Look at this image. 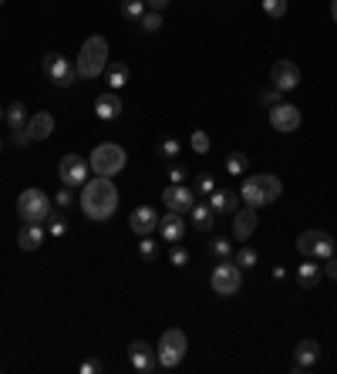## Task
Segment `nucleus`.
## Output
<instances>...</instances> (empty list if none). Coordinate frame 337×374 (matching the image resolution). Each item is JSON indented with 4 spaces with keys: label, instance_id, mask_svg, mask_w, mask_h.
<instances>
[{
    "label": "nucleus",
    "instance_id": "1",
    "mask_svg": "<svg viewBox=\"0 0 337 374\" xmlns=\"http://www.w3.org/2000/svg\"><path fill=\"white\" fill-rule=\"evenodd\" d=\"M81 209H85V216L95 223H105L115 216L118 209V189L112 179H105V176H95L81 186V196H78Z\"/></svg>",
    "mask_w": 337,
    "mask_h": 374
},
{
    "label": "nucleus",
    "instance_id": "2",
    "mask_svg": "<svg viewBox=\"0 0 337 374\" xmlns=\"http://www.w3.org/2000/svg\"><path fill=\"white\" fill-rule=\"evenodd\" d=\"M280 193H284V182L277 179V176H270V172L247 176V179H243V186H240V199H243L247 206H253V209L277 203V199H280Z\"/></svg>",
    "mask_w": 337,
    "mask_h": 374
},
{
    "label": "nucleus",
    "instance_id": "3",
    "mask_svg": "<svg viewBox=\"0 0 337 374\" xmlns=\"http://www.w3.org/2000/svg\"><path fill=\"white\" fill-rule=\"evenodd\" d=\"M108 68V41L102 38V34H91L85 44H81L78 51V61H75V71H78V78H98Z\"/></svg>",
    "mask_w": 337,
    "mask_h": 374
},
{
    "label": "nucleus",
    "instance_id": "4",
    "mask_svg": "<svg viewBox=\"0 0 337 374\" xmlns=\"http://www.w3.org/2000/svg\"><path fill=\"white\" fill-rule=\"evenodd\" d=\"M88 166L95 176H105V179H112V176H118L122 169H125V149L115 142H102L95 152H91Z\"/></svg>",
    "mask_w": 337,
    "mask_h": 374
},
{
    "label": "nucleus",
    "instance_id": "5",
    "mask_svg": "<svg viewBox=\"0 0 337 374\" xmlns=\"http://www.w3.org/2000/svg\"><path fill=\"white\" fill-rule=\"evenodd\" d=\"M17 216L24 223H48L51 220V199L41 189H24L17 196Z\"/></svg>",
    "mask_w": 337,
    "mask_h": 374
},
{
    "label": "nucleus",
    "instance_id": "6",
    "mask_svg": "<svg viewBox=\"0 0 337 374\" xmlns=\"http://www.w3.org/2000/svg\"><path fill=\"white\" fill-rule=\"evenodd\" d=\"M186 351H189V341L182 334L179 327H172L166 334L159 337V348H156V358L162 368H179L182 358H186Z\"/></svg>",
    "mask_w": 337,
    "mask_h": 374
},
{
    "label": "nucleus",
    "instance_id": "7",
    "mask_svg": "<svg viewBox=\"0 0 337 374\" xmlns=\"http://www.w3.org/2000/svg\"><path fill=\"white\" fill-rule=\"evenodd\" d=\"M209 284H213V290H216L220 297H233V294H240V287H243V270L236 267L233 260H223V263L213 267Z\"/></svg>",
    "mask_w": 337,
    "mask_h": 374
},
{
    "label": "nucleus",
    "instance_id": "8",
    "mask_svg": "<svg viewBox=\"0 0 337 374\" xmlns=\"http://www.w3.org/2000/svg\"><path fill=\"white\" fill-rule=\"evenodd\" d=\"M297 253L300 257H311V260H327V257H334V240L321 230H307L297 236Z\"/></svg>",
    "mask_w": 337,
    "mask_h": 374
},
{
    "label": "nucleus",
    "instance_id": "9",
    "mask_svg": "<svg viewBox=\"0 0 337 374\" xmlns=\"http://www.w3.org/2000/svg\"><path fill=\"white\" fill-rule=\"evenodd\" d=\"M41 71L51 78L54 85H61V88H68V85H75V78H78V71H75V65L68 61L65 54H44V61H41Z\"/></svg>",
    "mask_w": 337,
    "mask_h": 374
},
{
    "label": "nucleus",
    "instance_id": "10",
    "mask_svg": "<svg viewBox=\"0 0 337 374\" xmlns=\"http://www.w3.org/2000/svg\"><path fill=\"white\" fill-rule=\"evenodd\" d=\"M88 159H81V155H65L61 162H58V176H61V182L65 186H71V189H81L85 182H88Z\"/></svg>",
    "mask_w": 337,
    "mask_h": 374
},
{
    "label": "nucleus",
    "instance_id": "11",
    "mask_svg": "<svg viewBox=\"0 0 337 374\" xmlns=\"http://www.w3.org/2000/svg\"><path fill=\"white\" fill-rule=\"evenodd\" d=\"M162 203H166L168 213H182V216H189V209L196 206V196H193V189H189L186 182H172L168 189H162Z\"/></svg>",
    "mask_w": 337,
    "mask_h": 374
},
{
    "label": "nucleus",
    "instance_id": "12",
    "mask_svg": "<svg viewBox=\"0 0 337 374\" xmlns=\"http://www.w3.org/2000/svg\"><path fill=\"white\" fill-rule=\"evenodd\" d=\"M270 125L277 132H297L300 129V108L297 105H287V102L270 105Z\"/></svg>",
    "mask_w": 337,
    "mask_h": 374
},
{
    "label": "nucleus",
    "instance_id": "13",
    "mask_svg": "<svg viewBox=\"0 0 337 374\" xmlns=\"http://www.w3.org/2000/svg\"><path fill=\"white\" fill-rule=\"evenodd\" d=\"M270 85L280 91V95H284V91H294L300 85V68L294 65V61H277L270 71Z\"/></svg>",
    "mask_w": 337,
    "mask_h": 374
},
{
    "label": "nucleus",
    "instance_id": "14",
    "mask_svg": "<svg viewBox=\"0 0 337 374\" xmlns=\"http://www.w3.org/2000/svg\"><path fill=\"white\" fill-rule=\"evenodd\" d=\"M129 361H132L135 371H142V374H152L159 368L156 348H149L145 341H132V344H129Z\"/></svg>",
    "mask_w": 337,
    "mask_h": 374
},
{
    "label": "nucleus",
    "instance_id": "15",
    "mask_svg": "<svg viewBox=\"0 0 337 374\" xmlns=\"http://www.w3.org/2000/svg\"><path fill=\"white\" fill-rule=\"evenodd\" d=\"M129 226H132V233H135V236H149L152 230H159V213L152 206H139L135 213H132Z\"/></svg>",
    "mask_w": 337,
    "mask_h": 374
},
{
    "label": "nucleus",
    "instance_id": "16",
    "mask_svg": "<svg viewBox=\"0 0 337 374\" xmlns=\"http://www.w3.org/2000/svg\"><path fill=\"white\" fill-rule=\"evenodd\" d=\"M51 132H54V115H51V112H34V115L27 118V139L44 142Z\"/></svg>",
    "mask_w": 337,
    "mask_h": 374
},
{
    "label": "nucleus",
    "instance_id": "17",
    "mask_svg": "<svg viewBox=\"0 0 337 374\" xmlns=\"http://www.w3.org/2000/svg\"><path fill=\"white\" fill-rule=\"evenodd\" d=\"M317 361H321V344L317 341H300L297 351H294V368L297 371H311Z\"/></svg>",
    "mask_w": 337,
    "mask_h": 374
},
{
    "label": "nucleus",
    "instance_id": "18",
    "mask_svg": "<svg viewBox=\"0 0 337 374\" xmlns=\"http://www.w3.org/2000/svg\"><path fill=\"white\" fill-rule=\"evenodd\" d=\"M253 230H257V209H253V206L236 209V213H233V236H236V240H240V243L250 240Z\"/></svg>",
    "mask_w": 337,
    "mask_h": 374
},
{
    "label": "nucleus",
    "instance_id": "19",
    "mask_svg": "<svg viewBox=\"0 0 337 374\" xmlns=\"http://www.w3.org/2000/svg\"><path fill=\"white\" fill-rule=\"evenodd\" d=\"M159 233H162V240H166V243H179L182 233H186V220H182V213L159 216Z\"/></svg>",
    "mask_w": 337,
    "mask_h": 374
},
{
    "label": "nucleus",
    "instance_id": "20",
    "mask_svg": "<svg viewBox=\"0 0 337 374\" xmlns=\"http://www.w3.org/2000/svg\"><path fill=\"white\" fill-rule=\"evenodd\" d=\"M95 115L102 118V122H112V118L122 115V98H118L115 91H105L95 98Z\"/></svg>",
    "mask_w": 337,
    "mask_h": 374
},
{
    "label": "nucleus",
    "instance_id": "21",
    "mask_svg": "<svg viewBox=\"0 0 337 374\" xmlns=\"http://www.w3.org/2000/svg\"><path fill=\"white\" fill-rule=\"evenodd\" d=\"M17 243H21V250L34 253V250L44 243V230H41V223H24L21 233H17Z\"/></svg>",
    "mask_w": 337,
    "mask_h": 374
},
{
    "label": "nucleus",
    "instance_id": "22",
    "mask_svg": "<svg viewBox=\"0 0 337 374\" xmlns=\"http://www.w3.org/2000/svg\"><path fill=\"white\" fill-rule=\"evenodd\" d=\"M236 203H240V196H236L233 189H213V193H209L213 213H236Z\"/></svg>",
    "mask_w": 337,
    "mask_h": 374
},
{
    "label": "nucleus",
    "instance_id": "23",
    "mask_svg": "<svg viewBox=\"0 0 337 374\" xmlns=\"http://www.w3.org/2000/svg\"><path fill=\"white\" fill-rule=\"evenodd\" d=\"M4 118H7V125H11L14 129V135H17V132H27V105L24 102H11L7 105V112H4Z\"/></svg>",
    "mask_w": 337,
    "mask_h": 374
},
{
    "label": "nucleus",
    "instance_id": "24",
    "mask_svg": "<svg viewBox=\"0 0 337 374\" xmlns=\"http://www.w3.org/2000/svg\"><path fill=\"white\" fill-rule=\"evenodd\" d=\"M321 277H324V270H321L311 257H304V263L297 267V284L300 287H317L321 284Z\"/></svg>",
    "mask_w": 337,
    "mask_h": 374
},
{
    "label": "nucleus",
    "instance_id": "25",
    "mask_svg": "<svg viewBox=\"0 0 337 374\" xmlns=\"http://www.w3.org/2000/svg\"><path fill=\"white\" fill-rule=\"evenodd\" d=\"M105 75H108V88H112V91H118V88H125V85H129V65H125V61L108 65V68H105Z\"/></svg>",
    "mask_w": 337,
    "mask_h": 374
},
{
    "label": "nucleus",
    "instance_id": "26",
    "mask_svg": "<svg viewBox=\"0 0 337 374\" xmlns=\"http://www.w3.org/2000/svg\"><path fill=\"white\" fill-rule=\"evenodd\" d=\"M189 216H193V226L199 233H209L213 230V206H199V203H196L193 209H189Z\"/></svg>",
    "mask_w": 337,
    "mask_h": 374
},
{
    "label": "nucleus",
    "instance_id": "27",
    "mask_svg": "<svg viewBox=\"0 0 337 374\" xmlns=\"http://www.w3.org/2000/svg\"><path fill=\"white\" fill-rule=\"evenodd\" d=\"M145 7H149L145 0H122V17L132 21V24H139V21L145 17Z\"/></svg>",
    "mask_w": 337,
    "mask_h": 374
},
{
    "label": "nucleus",
    "instance_id": "28",
    "mask_svg": "<svg viewBox=\"0 0 337 374\" xmlns=\"http://www.w3.org/2000/svg\"><path fill=\"white\" fill-rule=\"evenodd\" d=\"M233 263L240 267V270H253V267H257V250H253V246H240V250H233Z\"/></svg>",
    "mask_w": 337,
    "mask_h": 374
},
{
    "label": "nucleus",
    "instance_id": "29",
    "mask_svg": "<svg viewBox=\"0 0 337 374\" xmlns=\"http://www.w3.org/2000/svg\"><path fill=\"white\" fill-rule=\"evenodd\" d=\"M247 166H250L247 152H230V155H226V172H230V176H243Z\"/></svg>",
    "mask_w": 337,
    "mask_h": 374
},
{
    "label": "nucleus",
    "instance_id": "30",
    "mask_svg": "<svg viewBox=\"0 0 337 374\" xmlns=\"http://www.w3.org/2000/svg\"><path fill=\"white\" fill-rule=\"evenodd\" d=\"M139 27H142L145 34H156L159 27H162V14H159V11H145V17L139 21Z\"/></svg>",
    "mask_w": 337,
    "mask_h": 374
},
{
    "label": "nucleus",
    "instance_id": "31",
    "mask_svg": "<svg viewBox=\"0 0 337 374\" xmlns=\"http://www.w3.org/2000/svg\"><path fill=\"white\" fill-rule=\"evenodd\" d=\"M213 189H216V176H213V172H199V176H196V193L209 196Z\"/></svg>",
    "mask_w": 337,
    "mask_h": 374
},
{
    "label": "nucleus",
    "instance_id": "32",
    "mask_svg": "<svg viewBox=\"0 0 337 374\" xmlns=\"http://www.w3.org/2000/svg\"><path fill=\"white\" fill-rule=\"evenodd\" d=\"M209 250H213V257H220V260H230L233 257V243H230V240H213V243H209Z\"/></svg>",
    "mask_w": 337,
    "mask_h": 374
},
{
    "label": "nucleus",
    "instance_id": "33",
    "mask_svg": "<svg viewBox=\"0 0 337 374\" xmlns=\"http://www.w3.org/2000/svg\"><path fill=\"white\" fill-rule=\"evenodd\" d=\"M139 257L142 260H156L159 257V243L152 236H142V243H139Z\"/></svg>",
    "mask_w": 337,
    "mask_h": 374
},
{
    "label": "nucleus",
    "instance_id": "34",
    "mask_svg": "<svg viewBox=\"0 0 337 374\" xmlns=\"http://www.w3.org/2000/svg\"><path fill=\"white\" fill-rule=\"evenodd\" d=\"M168 263L182 270V267L189 263V250H186V246H172V250H168Z\"/></svg>",
    "mask_w": 337,
    "mask_h": 374
},
{
    "label": "nucleus",
    "instance_id": "35",
    "mask_svg": "<svg viewBox=\"0 0 337 374\" xmlns=\"http://www.w3.org/2000/svg\"><path fill=\"white\" fill-rule=\"evenodd\" d=\"M189 145H193V149H196L199 155H206V152H209V145H213V142H209V135H206V132H199V129H196V132H193V139H189Z\"/></svg>",
    "mask_w": 337,
    "mask_h": 374
},
{
    "label": "nucleus",
    "instance_id": "36",
    "mask_svg": "<svg viewBox=\"0 0 337 374\" xmlns=\"http://www.w3.org/2000/svg\"><path fill=\"white\" fill-rule=\"evenodd\" d=\"M263 14H267V17H284L287 0H263Z\"/></svg>",
    "mask_w": 337,
    "mask_h": 374
},
{
    "label": "nucleus",
    "instance_id": "37",
    "mask_svg": "<svg viewBox=\"0 0 337 374\" xmlns=\"http://www.w3.org/2000/svg\"><path fill=\"white\" fill-rule=\"evenodd\" d=\"M54 203H58L61 209H71L75 203H78V199H75V189H71V186H68V189H58V196H54Z\"/></svg>",
    "mask_w": 337,
    "mask_h": 374
},
{
    "label": "nucleus",
    "instance_id": "38",
    "mask_svg": "<svg viewBox=\"0 0 337 374\" xmlns=\"http://www.w3.org/2000/svg\"><path fill=\"white\" fill-rule=\"evenodd\" d=\"M186 176H189V169L172 159V162H168V182H186Z\"/></svg>",
    "mask_w": 337,
    "mask_h": 374
},
{
    "label": "nucleus",
    "instance_id": "39",
    "mask_svg": "<svg viewBox=\"0 0 337 374\" xmlns=\"http://www.w3.org/2000/svg\"><path fill=\"white\" fill-rule=\"evenodd\" d=\"M179 149L182 145L176 142V139H166V142L159 145V155H162V159H179Z\"/></svg>",
    "mask_w": 337,
    "mask_h": 374
},
{
    "label": "nucleus",
    "instance_id": "40",
    "mask_svg": "<svg viewBox=\"0 0 337 374\" xmlns=\"http://www.w3.org/2000/svg\"><path fill=\"white\" fill-rule=\"evenodd\" d=\"M48 223H51V236H65V233H68V223H65V220H58V216H51Z\"/></svg>",
    "mask_w": 337,
    "mask_h": 374
},
{
    "label": "nucleus",
    "instance_id": "41",
    "mask_svg": "<svg viewBox=\"0 0 337 374\" xmlns=\"http://www.w3.org/2000/svg\"><path fill=\"white\" fill-rule=\"evenodd\" d=\"M321 270H324L331 280H337V257H327V267H321Z\"/></svg>",
    "mask_w": 337,
    "mask_h": 374
},
{
    "label": "nucleus",
    "instance_id": "42",
    "mask_svg": "<svg viewBox=\"0 0 337 374\" xmlns=\"http://www.w3.org/2000/svg\"><path fill=\"white\" fill-rule=\"evenodd\" d=\"M277 95H280V91H277V88L263 91V95H260V102H263V105H277Z\"/></svg>",
    "mask_w": 337,
    "mask_h": 374
},
{
    "label": "nucleus",
    "instance_id": "43",
    "mask_svg": "<svg viewBox=\"0 0 337 374\" xmlns=\"http://www.w3.org/2000/svg\"><path fill=\"white\" fill-rule=\"evenodd\" d=\"M98 371H102V364H98V361H85V364H81V374H98Z\"/></svg>",
    "mask_w": 337,
    "mask_h": 374
},
{
    "label": "nucleus",
    "instance_id": "44",
    "mask_svg": "<svg viewBox=\"0 0 337 374\" xmlns=\"http://www.w3.org/2000/svg\"><path fill=\"white\" fill-rule=\"evenodd\" d=\"M145 4H149L152 11H159V14H162V11H166V7H168V0H145Z\"/></svg>",
    "mask_w": 337,
    "mask_h": 374
},
{
    "label": "nucleus",
    "instance_id": "45",
    "mask_svg": "<svg viewBox=\"0 0 337 374\" xmlns=\"http://www.w3.org/2000/svg\"><path fill=\"white\" fill-rule=\"evenodd\" d=\"M331 17H334V24H337V0H331Z\"/></svg>",
    "mask_w": 337,
    "mask_h": 374
},
{
    "label": "nucleus",
    "instance_id": "46",
    "mask_svg": "<svg viewBox=\"0 0 337 374\" xmlns=\"http://www.w3.org/2000/svg\"><path fill=\"white\" fill-rule=\"evenodd\" d=\"M0 122H4V105H0Z\"/></svg>",
    "mask_w": 337,
    "mask_h": 374
},
{
    "label": "nucleus",
    "instance_id": "47",
    "mask_svg": "<svg viewBox=\"0 0 337 374\" xmlns=\"http://www.w3.org/2000/svg\"><path fill=\"white\" fill-rule=\"evenodd\" d=\"M0 7H4V0H0Z\"/></svg>",
    "mask_w": 337,
    "mask_h": 374
},
{
    "label": "nucleus",
    "instance_id": "48",
    "mask_svg": "<svg viewBox=\"0 0 337 374\" xmlns=\"http://www.w3.org/2000/svg\"><path fill=\"white\" fill-rule=\"evenodd\" d=\"M0 149H4V142H0Z\"/></svg>",
    "mask_w": 337,
    "mask_h": 374
}]
</instances>
